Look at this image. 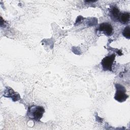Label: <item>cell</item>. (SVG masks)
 <instances>
[{
    "label": "cell",
    "mask_w": 130,
    "mask_h": 130,
    "mask_svg": "<svg viewBox=\"0 0 130 130\" xmlns=\"http://www.w3.org/2000/svg\"><path fill=\"white\" fill-rule=\"evenodd\" d=\"M121 13L117 7L113 6L110 11V16L113 21H118Z\"/></svg>",
    "instance_id": "5b68a950"
},
{
    "label": "cell",
    "mask_w": 130,
    "mask_h": 130,
    "mask_svg": "<svg viewBox=\"0 0 130 130\" xmlns=\"http://www.w3.org/2000/svg\"><path fill=\"white\" fill-rule=\"evenodd\" d=\"M129 13L128 12L121 13L118 21L123 24L127 23L129 20Z\"/></svg>",
    "instance_id": "8992f818"
},
{
    "label": "cell",
    "mask_w": 130,
    "mask_h": 130,
    "mask_svg": "<svg viewBox=\"0 0 130 130\" xmlns=\"http://www.w3.org/2000/svg\"><path fill=\"white\" fill-rule=\"evenodd\" d=\"M116 88V93L114 95V99L118 102H124L128 98V95L126 93V89L122 85L117 83L115 84Z\"/></svg>",
    "instance_id": "7a4b0ae2"
},
{
    "label": "cell",
    "mask_w": 130,
    "mask_h": 130,
    "mask_svg": "<svg viewBox=\"0 0 130 130\" xmlns=\"http://www.w3.org/2000/svg\"><path fill=\"white\" fill-rule=\"evenodd\" d=\"M98 28V31L107 36H111L113 31L112 26L110 23L108 22H104L100 24Z\"/></svg>",
    "instance_id": "277c9868"
},
{
    "label": "cell",
    "mask_w": 130,
    "mask_h": 130,
    "mask_svg": "<svg viewBox=\"0 0 130 130\" xmlns=\"http://www.w3.org/2000/svg\"><path fill=\"white\" fill-rule=\"evenodd\" d=\"M122 35L125 38L128 39L130 38V29L129 26H127L124 28L122 31Z\"/></svg>",
    "instance_id": "52a82bcc"
},
{
    "label": "cell",
    "mask_w": 130,
    "mask_h": 130,
    "mask_svg": "<svg viewBox=\"0 0 130 130\" xmlns=\"http://www.w3.org/2000/svg\"><path fill=\"white\" fill-rule=\"evenodd\" d=\"M115 55L114 54L105 57L101 61L102 68L104 71H112V67L115 60Z\"/></svg>",
    "instance_id": "3957f363"
},
{
    "label": "cell",
    "mask_w": 130,
    "mask_h": 130,
    "mask_svg": "<svg viewBox=\"0 0 130 130\" xmlns=\"http://www.w3.org/2000/svg\"><path fill=\"white\" fill-rule=\"evenodd\" d=\"M45 112V109L42 106L31 105L28 107L27 116L30 119L40 121Z\"/></svg>",
    "instance_id": "6da1fadb"
}]
</instances>
